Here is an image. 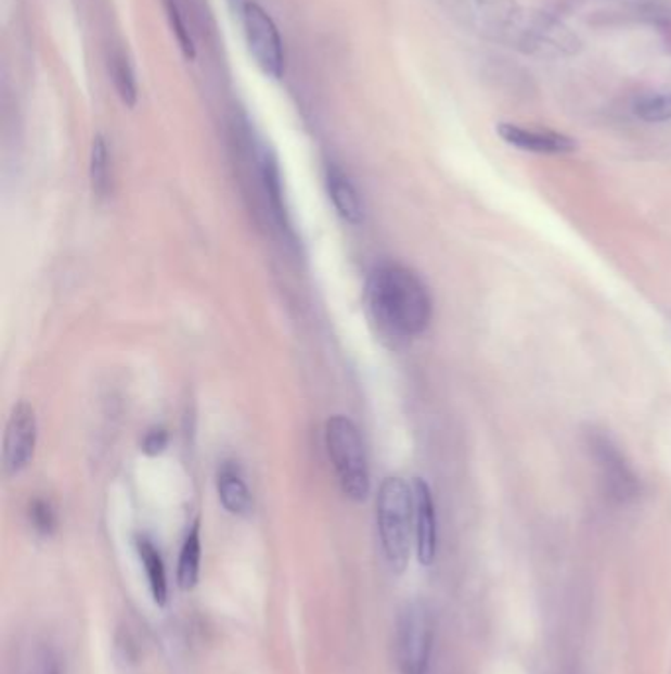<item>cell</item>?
Masks as SVG:
<instances>
[{
	"mask_svg": "<svg viewBox=\"0 0 671 674\" xmlns=\"http://www.w3.org/2000/svg\"><path fill=\"white\" fill-rule=\"evenodd\" d=\"M453 21L492 42L524 54L567 55L579 40L562 22L542 12L526 11L516 0H437Z\"/></svg>",
	"mask_w": 671,
	"mask_h": 674,
	"instance_id": "cell-1",
	"label": "cell"
},
{
	"mask_svg": "<svg viewBox=\"0 0 671 674\" xmlns=\"http://www.w3.org/2000/svg\"><path fill=\"white\" fill-rule=\"evenodd\" d=\"M366 298L380 332L395 340H412L429 328L434 302L424 280L412 268L383 263L371 272Z\"/></svg>",
	"mask_w": 671,
	"mask_h": 674,
	"instance_id": "cell-2",
	"label": "cell"
},
{
	"mask_svg": "<svg viewBox=\"0 0 671 674\" xmlns=\"http://www.w3.org/2000/svg\"><path fill=\"white\" fill-rule=\"evenodd\" d=\"M376 523L388 567L402 574L410 564L414 538V492L402 478H386L380 485Z\"/></svg>",
	"mask_w": 671,
	"mask_h": 674,
	"instance_id": "cell-3",
	"label": "cell"
},
{
	"mask_svg": "<svg viewBox=\"0 0 671 674\" xmlns=\"http://www.w3.org/2000/svg\"><path fill=\"white\" fill-rule=\"evenodd\" d=\"M325 446L345 497L361 504L371 493V470L361 432L351 418L335 415L327 420Z\"/></svg>",
	"mask_w": 671,
	"mask_h": 674,
	"instance_id": "cell-4",
	"label": "cell"
},
{
	"mask_svg": "<svg viewBox=\"0 0 671 674\" xmlns=\"http://www.w3.org/2000/svg\"><path fill=\"white\" fill-rule=\"evenodd\" d=\"M434 647V618L424 599L405 601L396 623V651L402 674H427Z\"/></svg>",
	"mask_w": 671,
	"mask_h": 674,
	"instance_id": "cell-5",
	"label": "cell"
},
{
	"mask_svg": "<svg viewBox=\"0 0 671 674\" xmlns=\"http://www.w3.org/2000/svg\"><path fill=\"white\" fill-rule=\"evenodd\" d=\"M246 48L262 74L280 79L286 72V52L276 22L255 0H246L238 9Z\"/></svg>",
	"mask_w": 671,
	"mask_h": 674,
	"instance_id": "cell-6",
	"label": "cell"
},
{
	"mask_svg": "<svg viewBox=\"0 0 671 674\" xmlns=\"http://www.w3.org/2000/svg\"><path fill=\"white\" fill-rule=\"evenodd\" d=\"M586 448L595 460L608 497L618 504L634 501L640 493L638 478L612 438L603 430L591 429L586 432Z\"/></svg>",
	"mask_w": 671,
	"mask_h": 674,
	"instance_id": "cell-7",
	"label": "cell"
},
{
	"mask_svg": "<svg viewBox=\"0 0 671 674\" xmlns=\"http://www.w3.org/2000/svg\"><path fill=\"white\" fill-rule=\"evenodd\" d=\"M38 442V418L28 403L12 408L2 440V471L14 478L30 466Z\"/></svg>",
	"mask_w": 671,
	"mask_h": 674,
	"instance_id": "cell-8",
	"label": "cell"
},
{
	"mask_svg": "<svg viewBox=\"0 0 671 674\" xmlns=\"http://www.w3.org/2000/svg\"><path fill=\"white\" fill-rule=\"evenodd\" d=\"M414 545L422 567L434 564L437 555L436 501L424 480L416 478L414 485Z\"/></svg>",
	"mask_w": 671,
	"mask_h": 674,
	"instance_id": "cell-9",
	"label": "cell"
},
{
	"mask_svg": "<svg viewBox=\"0 0 671 674\" xmlns=\"http://www.w3.org/2000/svg\"><path fill=\"white\" fill-rule=\"evenodd\" d=\"M496 135L506 144L533 154H569L577 150V140L555 130L532 129L516 123H499Z\"/></svg>",
	"mask_w": 671,
	"mask_h": 674,
	"instance_id": "cell-10",
	"label": "cell"
},
{
	"mask_svg": "<svg viewBox=\"0 0 671 674\" xmlns=\"http://www.w3.org/2000/svg\"><path fill=\"white\" fill-rule=\"evenodd\" d=\"M217 495L227 513L233 517H248L255 509L250 489L246 485L241 468L235 461H224L217 473Z\"/></svg>",
	"mask_w": 671,
	"mask_h": 674,
	"instance_id": "cell-11",
	"label": "cell"
},
{
	"mask_svg": "<svg viewBox=\"0 0 671 674\" xmlns=\"http://www.w3.org/2000/svg\"><path fill=\"white\" fill-rule=\"evenodd\" d=\"M327 190L337 214L341 215L347 224H363L364 205L361 193L354 188L351 178L333 164L327 168Z\"/></svg>",
	"mask_w": 671,
	"mask_h": 674,
	"instance_id": "cell-12",
	"label": "cell"
},
{
	"mask_svg": "<svg viewBox=\"0 0 671 674\" xmlns=\"http://www.w3.org/2000/svg\"><path fill=\"white\" fill-rule=\"evenodd\" d=\"M137 552H139L140 562L144 568V574L149 580L150 594L158 608H164L168 603V574H166V564L164 558L158 550V546L150 541L149 536H137Z\"/></svg>",
	"mask_w": 671,
	"mask_h": 674,
	"instance_id": "cell-13",
	"label": "cell"
},
{
	"mask_svg": "<svg viewBox=\"0 0 671 674\" xmlns=\"http://www.w3.org/2000/svg\"><path fill=\"white\" fill-rule=\"evenodd\" d=\"M202 523L199 519L190 526L188 535L183 538L180 560H178V584L180 588L190 592L199 582L202 572Z\"/></svg>",
	"mask_w": 671,
	"mask_h": 674,
	"instance_id": "cell-14",
	"label": "cell"
},
{
	"mask_svg": "<svg viewBox=\"0 0 671 674\" xmlns=\"http://www.w3.org/2000/svg\"><path fill=\"white\" fill-rule=\"evenodd\" d=\"M111 79L115 84L120 101L127 107H134L139 101V86H137V74L132 69V64L125 52H115L111 55Z\"/></svg>",
	"mask_w": 671,
	"mask_h": 674,
	"instance_id": "cell-15",
	"label": "cell"
},
{
	"mask_svg": "<svg viewBox=\"0 0 671 674\" xmlns=\"http://www.w3.org/2000/svg\"><path fill=\"white\" fill-rule=\"evenodd\" d=\"M89 176L93 192L99 198H105L111 190V158H108L107 140L101 135H96L91 147V164H89Z\"/></svg>",
	"mask_w": 671,
	"mask_h": 674,
	"instance_id": "cell-16",
	"label": "cell"
},
{
	"mask_svg": "<svg viewBox=\"0 0 671 674\" xmlns=\"http://www.w3.org/2000/svg\"><path fill=\"white\" fill-rule=\"evenodd\" d=\"M634 113L646 123H668L671 120V93L640 97Z\"/></svg>",
	"mask_w": 671,
	"mask_h": 674,
	"instance_id": "cell-17",
	"label": "cell"
},
{
	"mask_svg": "<svg viewBox=\"0 0 671 674\" xmlns=\"http://www.w3.org/2000/svg\"><path fill=\"white\" fill-rule=\"evenodd\" d=\"M166 2V12H168V21H170L171 30L176 34V40L182 48L183 55L188 60L195 58V42H193L192 33H190V26L183 21L182 11L178 7L176 0H164Z\"/></svg>",
	"mask_w": 671,
	"mask_h": 674,
	"instance_id": "cell-18",
	"label": "cell"
},
{
	"mask_svg": "<svg viewBox=\"0 0 671 674\" xmlns=\"http://www.w3.org/2000/svg\"><path fill=\"white\" fill-rule=\"evenodd\" d=\"M30 521H33L34 529L43 536H50L55 531V524H57V517H55L54 507L50 501L46 499H36L30 505Z\"/></svg>",
	"mask_w": 671,
	"mask_h": 674,
	"instance_id": "cell-19",
	"label": "cell"
},
{
	"mask_svg": "<svg viewBox=\"0 0 671 674\" xmlns=\"http://www.w3.org/2000/svg\"><path fill=\"white\" fill-rule=\"evenodd\" d=\"M168 430L162 429V427H154V429H150L146 434H144V438H142V444H140V449L150 456V458H154V456H160L164 449L168 448Z\"/></svg>",
	"mask_w": 671,
	"mask_h": 674,
	"instance_id": "cell-20",
	"label": "cell"
},
{
	"mask_svg": "<svg viewBox=\"0 0 671 674\" xmlns=\"http://www.w3.org/2000/svg\"><path fill=\"white\" fill-rule=\"evenodd\" d=\"M40 674H60V666L55 663V659H52L50 654L43 659L42 671Z\"/></svg>",
	"mask_w": 671,
	"mask_h": 674,
	"instance_id": "cell-21",
	"label": "cell"
},
{
	"mask_svg": "<svg viewBox=\"0 0 671 674\" xmlns=\"http://www.w3.org/2000/svg\"><path fill=\"white\" fill-rule=\"evenodd\" d=\"M661 34H663V36H666V43H668V46H671V24H670V22H668V24H663V26H661Z\"/></svg>",
	"mask_w": 671,
	"mask_h": 674,
	"instance_id": "cell-22",
	"label": "cell"
},
{
	"mask_svg": "<svg viewBox=\"0 0 671 674\" xmlns=\"http://www.w3.org/2000/svg\"><path fill=\"white\" fill-rule=\"evenodd\" d=\"M233 2H236V9H241V7L245 4L246 0H233Z\"/></svg>",
	"mask_w": 671,
	"mask_h": 674,
	"instance_id": "cell-23",
	"label": "cell"
}]
</instances>
